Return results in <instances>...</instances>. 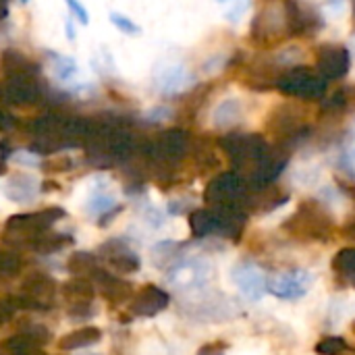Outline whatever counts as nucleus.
<instances>
[{
  "instance_id": "nucleus-1",
  "label": "nucleus",
  "mask_w": 355,
  "mask_h": 355,
  "mask_svg": "<svg viewBox=\"0 0 355 355\" xmlns=\"http://www.w3.org/2000/svg\"><path fill=\"white\" fill-rule=\"evenodd\" d=\"M212 277V266L206 260L189 258L173 266L166 275V283L179 291H191L204 287Z\"/></svg>"
},
{
  "instance_id": "nucleus-2",
  "label": "nucleus",
  "mask_w": 355,
  "mask_h": 355,
  "mask_svg": "<svg viewBox=\"0 0 355 355\" xmlns=\"http://www.w3.org/2000/svg\"><path fill=\"white\" fill-rule=\"evenodd\" d=\"M277 85L295 98H304V100H312V98H320L327 92V81L324 77L314 75L308 69H291L285 75L279 77Z\"/></svg>"
},
{
  "instance_id": "nucleus-3",
  "label": "nucleus",
  "mask_w": 355,
  "mask_h": 355,
  "mask_svg": "<svg viewBox=\"0 0 355 355\" xmlns=\"http://www.w3.org/2000/svg\"><path fill=\"white\" fill-rule=\"evenodd\" d=\"M231 279H233L235 287L239 289V293L250 302H260L268 291L266 272L254 262H239L233 268Z\"/></svg>"
},
{
  "instance_id": "nucleus-4",
  "label": "nucleus",
  "mask_w": 355,
  "mask_h": 355,
  "mask_svg": "<svg viewBox=\"0 0 355 355\" xmlns=\"http://www.w3.org/2000/svg\"><path fill=\"white\" fill-rule=\"evenodd\" d=\"M314 275L308 270H285L268 281V291L281 300H300L310 291Z\"/></svg>"
},
{
  "instance_id": "nucleus-5",
  "label": "nucleus",
  "mask_w": 355,
  "mask_h": 355,
  "mask_svg": "<svg viewBox=\"0 0 355 355\" xmlns=\"http://www.w3.org/2000/svg\"><path fill=\"white\" fill-rule=\"evenodd\" d=\"M318 69L324 79H339L349 71V52L343 46H324L318 52Z\"/></svg>"
},
{
  "instance_id": "nucleus-6",
  "label": "nucleus",
  "mask_w": 355,
  "mask_h": 355,
  "mask_svg": "<svg viewBox=\"0 0 355 355\" xmlns=\"http://www.w3.org/2000/svg\"><path fill=\"white\" fill-rule=\"evenodd\" d=\"M154 83H156V89L162 96H177V94L185 92L193 83V77L187 71V67H183V64H171V67H164L156 75V81Z\"/></svg>"
},
{
  "instance_id": "nucleus-7",
  "label": "nucleus",
  "mask_w": 355,
  "mask_h": 355,
  "mask_svg": "<svg viewBox=\"0 0 355 355\" xmlns=\"http://www.w3.org/2000/svg\"><path fill=\"white\" fill-rule=\"evenodd\" d=\"M168 304V295L154 287V285H148L144 287L141 291L135 293L133 302H131V310L139 316H154L158 314L160 310H164V306Z\"/></svg>"
},
{
  "instance_id": "nucleus-8",
  "label": "nucleus",
  "mask_w": 355,
  "mask_h": 355,
  "mask_svg": "<svg viewBox=\"0 0 355 355\" xmlns=\"http://www.w3.org/2000/svg\"><path fill=\"white\" fill-rule=\"evenodd\" d=\"M35 189H37V181L31 175H17L6 183L4 193L12 202H29V200H33Z\"/></svg>"
},
{
  "instance_id": "nucleus-9",
  "label": "nucleus",
  "mask_w": 355,
  "mask_h": 355,
  "mask_svg": "<svg viewBox=\"0 0 355 355\" xmlns=\"http://www.w3.org/2000/svg\"><path fill=\"white\" fill-rule=\"evenodd\" d=\"M239 119H241V102H239V100H235V98H227V100H223V102L216 106L214 114H212L214 125H216V127H220V129L233 127Z\"/></svg>"
},
{
  "instance_id": "nucleus-10",
  "label": "nucleus",
  "mask_w": 355,
  "mask_h": 355,
  "mask_svg": "<svg viewBox=\"0 0 355 355\" xmlns=\"http://www.w3.org/2000/svg\"><path fill=\"white\" fill-rule=\"evenodd\" d=\"M102 337V333L94 327H85L81 331H75L67 337H62L60 341V349H81V347H89L94 343H98Z\"/></svg>"
},
{
  "instance_id": "nucleus-11",
  "label": "nucleus",
  "mask_w": 355,
  "mask_h": 355,
  "mask_svg": "<svg viewBox=\"0 0 355 355\" xmlns=\"http://www.w3.org/2000/svg\"><path fill=\"white\" fill-rule=\"evenodd\" d=\"M50 69H52L54 77H56L58 81H64V83L75 81V77H77V73H79L77 60H75L73 56H62V54H52Z\"/></svg>"
},
{
  "instance_id": "nucleus-12",
  "label": "nucleus",
  "mask_w": 355,
  "mask_h": 355,
  "mask_svg": "<svg viewBox=\"0 0 355 355\" xmlns=\"http://www.w3.org/2000/svg\"><path fill=\"white\" fill-rule=\"evenodd\" d=\"M114 206H116V202H114V198L104 189V187H96V191L89 196V200H87V212L89 214H94V216H102V214H106V212H110V210H114Z\"/></svg>"
},
{
  "instance_id": "nucleus-13",
  "label": "nucleus",
  "mask_w": 355,
  "mask_h": 355,
  "mask_svg": "<svg viewBox=\"0 0 355 355\" xmlns=\"http://www.w3.org/2000/svg\"><path fill=\"white\" fill-rule=\"evenodd\" d=\"M108 19H110V23H112L121 33H125V35H139V33H141V27H139L133 19H129L127 15H123V12H110Z\"/></svg>"
},
{
  "instance_id": "nucleus-14",
  "label": "nucleus",
  "mask_w": 355,
  "mask_h": 355,
  "mask_svg": "<svg viewBox=\"0 0 355 355\" xmlns=\"http://www.w3.org/2000/svg\"><path fill=\"white\" fill-rule=\"evenodd\" d=\"M64 4L69 6V10H71V17H73V19H77L81 25H87V23H89L87 8H85L79 0H64Z\"/></svg>"
},
{
  "instance_id": "nucleus-15",
  "label": "nucleus",
  "mask_w": 355,
  "mask_h": 355,
  "mask_svg": "<svg viewBox=\"0 0 355 355\" xmlns=\"http://www.w3.org/2000/svg\"><path fill=\"white\" fill-rule=\"evenodd\" d=\"M168 116H171V108H166V106H154L146 112V119L150 123H160V121H166Z\"/></svg>"
},
{
  "instance_id": "nucleus-16",
  "label": "nucleus",
  "mask_w": 355,
  "mask_h": 355,
  "mask_svg": "<svg viewBox=\"0 0 355 355\" xmlns=\"http://www.w3.org/2000/svg\"><path fill=\"white\" fill-rule=\"evenodd\" d=\"M12 160L17 164H23V166H37L40 164V158L33 152H15Z\"/></svg>"
},
{
  "instance_id": "nucleus-17",
  "label": "nucleus",
  "mask_w": 355,
  "mask_h": 355,
  "mask_svg": "<svg viewBox=\"0 0 355 355\" xmlns=\"http://www.w3.org/2000/svg\"><path fill=\"white\" fill-rule=\"evenodd\" d=\"M343 160H345V166L352 171V175H355V139H352L345 150H343Z\"/></svg>"
},
{
  "instance_id": "nucleus-18",
  "label": "nucleus",
  "mask_w": 355,
  "mask_h": 355,
  "mask_svg": "<svg viewBox=\"0 0 355 355\" xmlns=\"http://www.w3.org/2000/svg\"><path fill=\"white\" fill-rule=\"evenodd\" d=\"M343 349V341H327V345L322 343L320 347H318V352H324V354H333V352H341Z\"/></svg>"
},
{
  "instance_id": "nucleus-19",
  "label": "nucleus",
  "mask_w": 355,
  "mask_h": 355,
  "mask_svg": "<svg viewBox=\"0 0 355 355\" xmlns=\"http://www.w3.org/2000/svg\"><path fill=\"white\" fill-rule=\"evenodd\" d=\"M64 35L73 42L75 40V27H73V17H69L67 19V23H64Z\"/></svg>"
},
{
  "instance_id": "nucleus-20",
  "label": "nucleus",
  "mask_w": 355,
  "mask_h": 355,
  "mask_svg": "<svg viewBox=\"0 0 355 355\" xmlns=\"http://www.w3.org/2000/svg\"><path fill=\"white\" fill-rule=\"evenodd\" d=\"M2 127H8V119H6V114L0 112V129H2Z\"/></svg>"
},
{
  "instance_id": "nucleus-21",
  "label": "nucleus",
  "mask_w": 355,
  "mask_h": 355,
  "mask_svg": "<svg viewBox=\"0 0 355 355\" xmlns=\"http://www.w3.org/2000/svg\"><path fill=\"white\" fill-rule=\"evenodd\" d=\"M216 2H220V4H233V2H239V0H216Z\"/></svg>"
}]
</instances>
